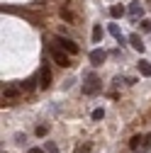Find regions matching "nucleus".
<instances>
[{
  "label": "nucleus",
  "instance_id": "dca6fc26",
  "mask_svg": "<svg viewBox=\"0 0 151 153\" xmlns=\"http://www.w3.org/2000/svg\"><path fill=\"white\" fill-rule=\"evenodd\" d=\"M90 151V143H81V146H76V153H88Z\"/></svg>",
  "mask_w": 151,
  "mask_h": 153
},
{
  "label": "nucleus",
  "instance_id": "6e6552de",
  "mask_svg": "<svg viewBox=\"0 0 151 153\" xmlns=\"http://www.w3.org/2000/svg\"><path fill=\"white\" fill-rule=\"evenodd\" d=\"M139 73L144 75V78H151V63L149 61H141L139 63Z\"/></svg>",
  "mask_w": 151,
  "mask_h": 153
},
{
  "label": "nucleus",
  "instance_id": "f257e3e1",
  "mask_svg": "<svg viewBox=\"0 0 151 153\" xmlns=\"http://www.w3.org/2000/svg\"><path fill=\"white\" fill-rule=\"evenodd\" d=\"M49 53H51V59H54L56 63H59L61 68H68V66H71V59H68L71 53H66V51H64L61 46H56V44H51V46H49Z\"/></svg>",
  "mask_w": 151,
  "mask_h": 153
},
{
  "label": "nucleus",
  "instance_id": "9d476101",
  "mask_svg": "<svg viewBox=\"0 0 151 153\" xmlns=\"http://www.w3.org/2000/svg\"><path fill=\"white\" fill-rule=\"evenodd\" d=\"M110 34H112V36H115V39H117L120 44L124 42V39H122V32H120V27H117V25H110Z\"/></svg>",
  "mask_w": 151,
  "mask_h": 153
},
{
  "label": "nucleus",
  "instance_id": "4468645a",
  "mask_svg": "<svg viewBox=\"0 0 151 153\" xmlns=\"http://www.w3.org/2000/svg\"><path fill=\"white\" fill-rule=\"evenodd\" d=\"M129 12L134 15V17H139V15H141V3H132V7H129Z\"/></svg>",
  "mask_w": 151,
  "mask_h": 153
},
{
  "label": "nucleus",
  "instance_id": "f3484780",
  "mask_svg": "<svg viewBox=\"0 0 151 153\" xmlns=\"http://www.w3.org/2000/svg\"><path fill=\"white\" fill-rule=\"evenodd\" d=\"M105 117V109H95L93 112V119H102Z\"/></svg>",
  "mask_w": 151,
  "mask_h": 153
},
{
  "label": "nucleus",
  "instance_id": "aec40b11",
  "mask_svg": "<svg viewBox=\"0 0 151 153\" xmlns=\"http://www.w3.org/2000/svg\"><path fill=\"white\" fill-rule=\"evenodd\" d=\"M141 29H144V32H151V20H144V22H141Z\"/></svg>",
  "mask_w": 151,
  "mask_h": 153
},
{
  "label": "nucleus",
  "instance_id": "412c9836",
  "mask_svg": "<svg viewBox=\"0 0 151 153\" xmlns=\"http://www.w3.org/2000/svg\"><path fill=\"white\" fill-rule=\"evenodd\" d=\"M29 153H44V148H29Z\"/></svg>",
  "mask_w": 151,
  "mask_h": 153
},
{
  "label": "nucleus",
  "instance_id": "423d86ee",
  "mask_svg": "<svg viewBox=\"0 0 151 153\" xmlns=\"http://www.w3.org/2000/svg\"><path fill=\"white\" fill-rule=\"evenodd\" d=\"M98 90H100V80H98V78H90V80H88V85L83 88V92H85V95H95Z\"/></svg>",
  "mask_w": 151,
  "mask_h": 153
},
{
  "label": "nucleus",
  "instance_id": "9b49d317",
  "mask_svg": "<svg viewBox=\"0 0 151 153\" xmlns=\"http://www.w3.org/2000/svg\"><path fill=\"white\" fill-rule=\"evenodd\" d=\"M59 12H61V17H64V20H66V22H73V20H76V17H73V12H71V10L66 7V5H64V7L59 10Z\"/></svg>",
  "mask_w": 151,
  "mask_h": 153
},
{
  "label": "nucleus",
  "instance_id": "0eeeda50",
  "mask_svg": "<svg viewBox=\"0 0 151 153\" xmlns=\"http://www.w3.org/2000/svg\"><path fill=\"white\" fill-rule=\"evenodd\" d=\"M129 44L134 46L137 51H144V42H141V36H139V34H132V36H129Z\"/></svg>",
  "mask_w": 151,
  "mask_h": 153
},
{
  "label": "nucleus",
  "instance_id": "39448f33",
  "mask_svg": "<svg viewBox=\"0 0 151 153\" xmlns=\"http://www.w3.org/2000/svg\"><path fill=\"white\" fill-rule=\"evenodd\" d=\"M22 88H17V85H5L3 88V100H15L17 95H20Z\"/></svg>",
  "mask_w": 151,
  "mask_h": 153
},
{
  "label": "nucleus",
  "instance_id": "20e7f679",
  "mask_svg": "<svg viewBox=\"0 0 151 153\" xmlns=\"http://www.w3.org/2000/svg\"><path fill=\"white\" fill-rule=\"evenodd\" d=\"M107 59V53L102 49H95V51H90V63L93 66H102V61Z\"/></svg>",
  "mask_w": 151,
  "mask_h": 153
},
{
  "label": "nucleus",
  "instance_id": "4be33fe9",
  "mask_svg": "<svg viewBox=\"0 0 151 153\" xmlns=\"http://www.w3.org/2000/svg\"><path fill=\"white\" fill-rule=\"evenodd\" d=\"M64 3H71V0H64Z\"/></svg>",
  "mask_w": 151,
  "mask_h": 153
},
{
  "label": "nucleus",
  "instance_id": "a211bd4d",
  "mask_svg": "<svg viewBox=\"0 0 151 153\" xmlns=\"http://www.w3.org/2000/svg\"><path fill=\"white\" fill-rule=\"evenodd\" d=\"M46 151L49 153H59V146H56V143H46Z\"/></svg>",
  "mask_w": 151,
  "mask_h": 153
},
{
  "label": "nucleus",
  "instance_id": "1a4fd4ad",
  "mask_svg": "<svg viewBox=\"0 0 151 153\" xmlns=\"http://www.w3.org/2000/svg\"><path fill=\"white\" fill-rule=\"evenodd\" d=\"M110 15L115 17V20H120V17L124 15V7H122V5H112V7H110Z\"/></svg>",
  "mask_w": 151,
  "mask_h": 153
},
{
  "label": "nucleus",
  "instance_id": "6ab92c4d",
  "mask_svg": "<svg viewBox=\"0 0 151 153\" xmlns=\"http://www.w3.org/2000/svg\"><path fill=\"white\" fill-rule=\"evenodd\" d=\"M20 88L27 92V90H32V80H25V83H20Z\"/></svg>",
  "mask_w": 151,
  "mask_h": 153
},
{
  "label": "nucleus",
  "instance_id": "f8f14e48",
  "mask_svg": "<svg viewBox=\"0 0 151 153\" xmlns=\"http://www.w3.org/2000/svg\"><path fill=\"white\" fill-rule=\"evenodd\" d=\"M141 141H144V139L139 136V134H137V136H132V141H129V148H132V151H137V148L141 146Z\"/></svg>",
  "mask_w": 151,
  "mask_h": 153
},
{
  "label": "nucleus",
  "instance_id": "2eb2a0df",
  "mask_svg": "<svg viewBox=\"0 0 151 153\" xmlns=\"http://www.w3.org/2000/svg\"><path fill=\"white\" fill-rule=\"evenodd\" d=\"M34 131H37V136H46V134H49V126H46V124H39Z\"/></svg>",
  "mask_w": 151,
  "mask_h": 153
},
{
  "label": "nucleus",
  "instance_id": "7ed1b4c3",
  "mask_svg": "<svg viewBox=\"0 0 151 153\" xmlns=\"http://www.w3.org/2000/svg\"><path fill=\"white\" fill-rule=\"evenodd\" d=\"M39 88H42V90H49V88H51V71H49L46 66H44L42 73H39Z\"/></svg>",
  "mask_w": 151,
  "mask_h": 153
},
{
  "label": "nucleus",
  "instance_id": "f03ea898",
  "mask_svg": "<svg viewBox=\"0 0 151 153\" xmlns=\"http://www.w3.org/2000/svg\"><path fill=\"white\" fill-rule=\"evenodd\" d=\"M54 44H56V46H61V49H64L66 53H71V56H76V53L81 51L78 44L71 42V39H66V36H54Z\"/></svg>",
  "mask_w": 151,
  "mask_h": 153
},
{
  "label": "nucleus",
  "instance_id": "5701e85b",
  "mask_svg": "<svg viewBox=\"0 0 151 153\" xmlns=\"http://www.w3.org/2000/svg\"><path fill=\"white\" fill-rule=\"evenodd\" d=\"M149 3H151V0H149Z\"/></svg>",
  "mask_w": 151,
  "mask_h": 153
},
{
  "label": "nucleus",
  "instance_id": "ddd939ff",
  "mask_svg": "<svg viewBox=\"0 0 151 153\" xmlns=\"http://www.w3.org/2000/svg\"><path fill=\"white\" fill-rule=\"evenodd\" d=\"M100 36H102V27L95 25V27H93V42H100Z\"/></svg>",
  "mask_w": 151,
  "mask_h": 153
}]
</instances>
